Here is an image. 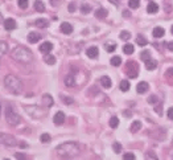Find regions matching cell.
Instances as JSON below:
<instances>
[{
  "label": "cell",
  "mask_w": 173,
  "mask_h": 160,
  "mask_svg": "<svg viewBox=\"0 0 173 160\" xmlns=\"http://www.w3.org/2000/svg\"><path fill=\"white\" fill-rule=\"evenodd\" d=\"M55 152H57L58 156L61 158H66V159H70V158H74L79 153V147L75 141H66V143H62L55 148Z\"/></svg>",
  "instance_id": "1"
},
{
  "label": "cell",
  "mask_w": 173,
  "mask_h": 160,
  "mask_svg": "<svg viewBox=\"0 0 173 160\" xmlns=\"http://www.w3.org/2000/svg\"><path fill=\"white\" fill-rule=\"evenodd\" d=\"M11 56L20 64H30L33 61V53L25 47H16L12 50Z\"/></svg>",
  "instance_id": "2"
},
{
  "label": "cell",
  "mask_w": 173,
  "mask_h": 160,
  "mask_svg": "<svg viewBox=\"0 0 173 160\" xmlns=\"http://www.w3.org/2000/svg\"><path fill=\"white\" fill-rule=\"evenodd\" d=\"M4 86L8 89L9 93L12 94H21L23 93V82L18 77L13 76V74H8L4 78Z\"/></svg>",
  "instance_id": "3"
},
{
  "label": "cell",
  "mask_w": 173,
  "mask_h": 160,
  "mask_svg": "<svg viewBox=\"0 0 173 160\" xmlns=\"http://www.w3.org/2000/svg\"><path fill=\"white\" fill-rule=\"evenodd\" d=\"M5 121H7V123L9 126H17L21 121L20 115H18V114L12 109V106H9V104L5 107Z\"/></svg>",
  "instance_id": "4"
},
{
  "label": "cell",
  "mask_w": 173,
  "mask_h": 160,
  "mask_svg": "<svg viewBox=\"0 0 173 160\" xmlns=\"http://www.w3.org/2000/svg\"><path fill=\"white\" fill-rule=\"evenodd\" d=\"M126 73L129 78H136L138 73H139V66L135 61H128L126 64Z\"/></svg>",
  "instance_id": "5"
},
{
  "label": "cell",
  "mask_w": 173,
  "mask_h": 160,
  "mask_svg": "<svg viewBox=\"0 0 173 160\" xmlns=\"http://www.w3.org/2000/svg\"><path fill=\"white\" fill-rule=\"evenodd\" d=\"M52 49H53V44H52V42H49V41H45V42H42V44L40 45V52H41V53H44V54L50 53Z\"/></svg>",
  "instance_id": "6"
},
{
  "label": "cell",
  "mask_w": 173,
  "mask_h": 160,
  "mask_svg": "<svg viewBox=\"0 0 173 160\" xmlns=\"http://www.w3.org/2000/svg\"><path fill=\"white\" fill-rule=\"evenodd\" d=\"M4 146L15 147V146H17V140L15 139L12 135H7V134H5V136H4Z\"/></svg>",
  "instance_id": "7"
},
{
  "label": "cell",
  "mask_w": 173,
  "mask_h": 160,
  "mask_svg": "<svg viewBox=\"0 0 173 160\" xmlns=\"http://www.w3.org/2000/svg\"><path fill=\"white\" fill-rule=\"evenodd\" d=\"M53 122H54V124L61 126V124H62V123L65 122V114H64L62 111L55 113V115L53 116Z\"/></svg>",
  "instance_id": "8"
},
{
  "label": "cell",
  "mask_w": 173,
  "mask_h": 160,
  "mask_svg": "<svg viewBox=\"0 0 173 160\" xmlns=\"http://www.w3.org/2000/svg\"><path fill=\"white\" fill-rule=\"evenodd\" d=\"M148 89H149V85H148L147 82H144V81H141L140 84H138V86H136V91H138L139 94H144V93H147Z\"/></svg>",
  "instance_id": "9"
},
{
  "label": "cell",
  "mask_w": 173,
  "mask_h": 160,
  "mask_svg": "<svg viewBox=\"0 0 173 160\" xmlns=\"http://www.w3.org/2000/svg\"><path fill=\"white\" fill-rule=\"evenodd\" d=\"M86 54H87V57H90V58H97L98 54H99V50H98L97 47H90V48H87V50H86Z\"/></svg>",
  "instance_id": "10"
},
{
  "label": "cell",
  "mask_w": 173,
  "mask_h": 160,
  "mask_svg": "<svg viewBox=\"0 0 173 160\" xmlns=\"http://www.w3.org/2000/svg\"><path fill=\"white\" fill-rule=\"evenodd\" d=\"M101 85L103 86L104 89H110L111 86H112V81H111L110 77L103 76V77H101Z\"/></svg>",
  "instance_id": "11"
},
{
  "label": "cell",
  "mask_w": 173,
  "mask_h": 160,
  "mask_svg": "<svg viewBox=\"0 0 173 160\" xmlns=\"http://www.w3.org/2000/svg\"><path fill=\"white\" fill-rule=\"evenodd\" d=\"M40 39H41V35H38V33H36V32H30L29 35H28V41H29L30 44H36V42H38Z\"/></svg>",
  "instance_id": "12"
},
{
  "label": "cell",
  "mask_w": 173,
  "mask_h": 160,
  "mask_svg": "<svg viewBox=\"0 0 173 160\" xmlns=\"http://www.w3.org/2000/svg\"><path fill=\"white\" fill-rule=\"evenodd\" d=\"M60 29L62 33H65V35H70V33L73 32V27H72V24H69V23H62L60 27Z\"/></svg>",
  "instance_id": "13"
},
{
  "label": "cell",
  "mask_w": 173,
  "mask_h": 160,
  "mask_svg": "<svg viewBox=\"0 0 173 160\" xmlns=\"http://www.w3.org/2000/svg\"><path fill=\"white\" fill-rule=\"evenodd\" d=\"M4 28L7 30H13L15 28H16V21H15L13 19L4 20Z\"/></svg>",
  "instance_id": "14"
},
{
  "label": "cell",
  "mask_w": 173,
  "mask_h": 160,
  "mask_svg": "<svg viewBox=\"0 0 173 160\" xmlns=\"http://www.w3.org/2000/svg\"><path fill=\"white\" fill-rule=\"evenodd\" d=\"M147 12L148 13H156V12H159V4L155 1H151L147 5Z\"/></svg>",
  "instance_id": "15"
},
{
  "label": "cell",
  "mask_w": 173,
  "mask_h": 160,
  "mask_svg": "<svg viewBox=\"0 0 173 160\" xmlns=\"http://www.w3.org/2000/svg\"><path fill=\"white\" fill-rule=\"evenodd\" d=\"M152 35H153V37H156V39H161L163 36L165 35V29L161 28V27H156V28L153 29Z\"/></svg>",
  "instance_id": "16"
},
{
  "label": "cell",
  "mask_w": 173,
  "mask_h": 160,
  "mask_svg": "<svg viewBox=\"0 0 173 160\" xmlns=\"http://www.w3.org/2000/svg\"><path fill=\"white\" fill-rule=\"evenodd\" d=\"M42 101H44L45 107H50L52 104L54 103V101H53V98H52L50 94H44V95H42Z\"/></svg>",
  "instance_id": "17"
},
{
  "label": "cell",
  "mask_w": 173,
  "mask_h": 160,
  "mask_svg": "<svg viewBox=\"0 0 173 160\" xmlns=\"http://www.w3.org/2000/svg\"><path fill=\"white\" fill-rule=\"evenodd\" d=\"M146 62V67H147V70H155L156 67H157V62L155 60H152V58H149V60H147V61H144Z\"/></svg>",
  "instance_id": "18"
},
{
  "label": "cell",
  "mask_w": 173,
  "mask_h": 160,
  "mask_svg": "<svg viewBox=\"0 0 173 160\" xmlns=\"http://www.w3.org/2000/svg\"><path fill=\"white\" fill-rule=\"evenodd\" d=\"M107 15H109V12L104 10V8H98V10L95 11V17H97V19H104Z\"/></svg>",
  "instance_id": "19"
},
{
  "label": "cell",
  "mask_w": 173,
  "mask_h": 160,
  "mask_svg": "<svg viewBox=\"0 0 173 160\" xmlns=\"http://www.w3.org/2000/svg\"><path fill=\"white\" fill-rule=\"evenodd\" d=\"M140 128H141V122L140 121H135V122H132L131 127H129V131L135 134V132L140 131Z\"/></svg>",
  "instance_id": "20"
},
{
  "label": "cell",
  "mask_w": 173,
  "mask_h": 160,
  "mask_svg": "<svg viewBox=\"0 0 173 160\" xmlns=\"http://www.w3.org/2000/svg\"><path fill=\"white\" fill-rule=\"evenodd\" d=\"M64 82H65V85H66V86H74V85H75V78H74L73 74H69V76L65 77Z\"/></svg>",
  "instance_id": "21"
},
{
  "label": "cell",
  "mask_w": 173,
  "mask_h": 160,
  "mask_svg": "<svg viewBox=\"0 0 173 160\" xmlns=\"http://www.w3.org/2000/svg\"><path fill=\"white\" fill-rule=\"evenodd\" d=\"M35 25H37L38 28H46L49 25V21L45 20V19H37L35 21Z\"/></svg>",
  "instance_id": "22"
},
{
  "label": "cell",
  "mask_w": 173,
  "mask_h": 160,
  "mask_svg": "<svg viewBox=\"0 0 173 160\" xmlns=\"http://www.w3.org/2000/svg\"><path fill=\"white\" fill-rule=\"evenodd\" d=\"M104 49H106L109 53H112V52L116 49V44L114 41H109V42H106V44H104Z\"/></svg>",
  "instance_id": "23"
},
{
  "label": "cell",
  "mask_w": 173,
  "mask_h": 160,
  "mask_svg": "<svg viewBox=\"0 0 173 160\" xmlns=\"http://www.w3.org/2000/svg\"><path fill=\"white\" fill-rule=\"evenodd\" d=\"M8 52V44L5 41H0V57L7 54Z\"/></svg>",
  "instance_id": "24"
},
{
  "label": "cell",
  "mask_w": 173,
  "mask_h": 160,
  "mask_svg": "<svg viewBox=\"0 0 173 160\" xmlns=\"http://www.w3.org/2000/svg\"><path fill=\"white\" fill-rule=\"evenodd\" d=\"M35 10L37 12H44L45 11V4L41 1V0H37V1H35Z\"/></svg>",
  "instance_id": "25"
},
{
  "label": "cell",
  "mask_w": 173,
  "mask_h": 160,
  "mask_svg": "<svg viewBox=\"0 0 173 160\" xmlns=\"http://www.w3.org/2000/svg\"><path fill=\"white\" fill-rule=\"evenodd\" d=\"M165 78L168 79L169 84L173 85V67H169V69L165 72Z\"/></svg>",
  "instance_id": "26"
},
{
  "label": "cell",
  "mask_w": 173,
  "mask_h": 160,
  "mask_svg": "<svg viewBox=\"0 0 173 160\" xmlns=\"http://www.w3.org/2000/svg\"><path fill=\"white\" fill-rule=\"evenodd\" d=\"M134 50H135V48H134V45H132V44H126L124 47H123V52H124L126 54H132V53H134Z\"/></svg>",
  "instance_id": "27"
},
{
  "label": "cell",
  "mask_w": 173,
  "mask_h": 160,
  "mask_svg": "<svg viewBox=\"0 0 173 160\" xmlns=\"http://www.w3.org/2000/svg\"><path fill=\"white\" fill-rule=\"evenodd\" d=\"M44 61L48 64V65H53V64H55V57L52 56V54H46L44 57Z\"/></svg>",
  "instance_id": "28"
},
{
  "label": "cell",
  "mask_w": 173,
  "mask_h": 160,
  "mask_svg": "<svg viewBox=\"0 0 173 160\" xmlns=\"http://www.w3.org/2000/svg\"><path fill=\"white\" fill-rule=\"evenodd\" d=\"M119 126V118L118 116H112V118L110 119V127L111 128H116Z\"/></svg>",
  "instance_id": "29"
},
{
  "label": "cell",
  "mask_w": 173,
  "mask_h": 160,
  "mask_svg": "<svg viewBox=\"0 0 173 160\" xmlns=\"http://www.w3.org/2000/svg\"><path fill=\"white\" fill-rule=\"evenodd\" d=\"M136 44L140 45V47H144V45L148 44V41H147V39L144 37V36H140V35H139V37L136 39Z\"/></svg>",
  "instance_id": "30"
},
{
  "label": "cell",
  "mask_w": 173,
  "mask_h": 160,
  "mask_svg": "<svg viewBox=\"0 0 173 160\" xmlns=\"http://www.w3.org/2000/svg\"><path fill=\"white\" fill-rule=\"evenodd\" d=\"M120 64H122V58L119 56H115L111 58V65L112 66H120Z\"/></svg>",
  "instance_id": "31"
},
{
  "label": "cell",
  "mask_w": 173,
  "mask_h": 160,
  "mask_svg": "<svg viewBox=\"0 0 173 160\" xmlns=\"http://www.w3.org/2000/svg\"><path fill=\"white\" fill-rule=\"evenodd\" d=\"M81 12H82L83 15L90 13V12H91V5H90V4H82V7H81Z\"/></svg>",
  "instance_id": "32"
},
{
  "label": "cell",
  "mask_w": 173,
  "mask_h": 160,
  "mask_svg": "<svg viewBox=\"0 0 173 160\" xmlns=\"http://www.w3.org/2000/svg\"><path fill=\"white\" fill-rule=\"evenodd\" d=\"M120 90H122V91H127V90H129V82L126 81V79H123V81L120 82Z\"/></svg>",
  "instance_id": "33"
},
{
  "label": "cell",
  "mask_w": 173,
  "mask_h": 160,
  "mask_svg": "<svg viewBox=\"0 0 173 160\" xmlns=\"http://www.w3.org/2000/svg\"><path fill=\"white\" fill-rule=\"evenodd\" d=\"M120 39L127 41V40L131 39V33H129L128 30H122V32H120Z\"/></svg>",
  "instance_id": "34"
},
{
  "label": "cell",
  "mask_w": 173,
  "mask_h": 160,
  "mask_svg": "<svg viewBox=\"0 0 173 160\" xmlns=\"http://www.w3.org/2000/svg\"><path fill=\"white\" fill-rule=\"evenodd\" d=\"M128 5H129V8H134V10H136V8H139V5H140V0H129Z\"/></svg>",
  "instance_id": "35"
},
{
  "label": "cell",
  "mask_w": 173,
  "mask_h": 160,
  "mask_svg": "<svg viewBox=\"0 0 173 160\" xmlns=\"http://www.w3.org/2000/svg\"><path fill=\"white\" fill-rule=\"evenodd\" d=\"M50 135L49 134H41V136H40V140H41V143H49V141H50Z\"/></svg>",
  "instance_id": "36"
},
{
  "label": "cell",
  "mask_w": 173,
  "mask_h": 160,
  "mask_svg": "<svg viewBox=\"0 0 173 160\" xmlns=\"http://www.w3.org/2000/svg\"><path fill=\"white\" fill-rule=\"evenodd\" d=\"M17 4L21 10H27L28 8V0H17Z\"/></svg>",
  "instance_id": "37"
},
{
  "label": "cell",
  "mask_w": 173,
  "mask_h": 160,
  "mask_svg": "<svg viewBox=\"0 0 173 160\" xmlns=\"http://www.w3.org/2000/svg\"><path fill=\"white\" fill-rule=\"evenodd\" d=\"M140 57H141V60H143V61H147V60H149V58H151V53L148 50H143V52H141V54H140Z\"/></svg>",
  "instance_id": "38"
},
{
  "label": "cell",
  "mask_w": 173,
  "mask_h": 160,
  "mask_svg": "<svg viewBox=\"0 0 173 160\" xmlns=\"http://www.w3.org/2000/svg\"><path fill=\"white\" fill-rule=\"evenodd\" d=\"M112 150H114V152H115V153H119L120 151H122V144H120V143H114L112 144Z\"/></svg>",
  "instance_id": "39"
},
{
  "label": "cell",
  "mask_w": 173,
  "mask_h": 160,
  "mask_svg": "<svg viewBox=\"0 0 173 160\" xmlns=\"http://www.w3.org/2000/svg\"><path fill=\"white\" fill-rule=\"evenodd\" d=\"M62 102L64 103H66V104H72L74 101H73V98L72 97H62Z\"/></svg>",
  "instance_id": "40"
},
{
  "label": "cell",
  "mask_w": 173,
  "mask_h": 160,
  "mask_svg": "<svg viewBox=\"0 0 173 160\" xmlns=\"http://www.w3.org/2000/svg\"><path fill=\"white\" fill-rule=\"evenodd\" d=\"M148 103H151V104L157 103V97H156V95H151V97L148 98Z\"/></svg>",
  "instance_id": "41"
},
{
  "label": "cell",
  "mask_w": 173,
  "mask_h": 160,
  "mask_svg": "<svg viewBox=\"0 0 173 160\" xmlns=\"http://www.w3.org/2000/svg\"><path fill=\"white\" fill-rule=\"evenodd\" d=\"M123 159H124V160H135L136 158H135L134 153H126V155L123 156Z\"/></svg>",
  "instance_id": "42"
},
{
  "label": "cell",
  "mask_w": 173,
  "mask_h": 160,
  "mask_svg": "<svg viewBox=\"0 0 173 160\" xmlns=\"http://www.w3.org/2000/svg\"><path fill=\"white\" fill-rule=\"evenodd\" d=\"M15 158L16 159H25L27 156H25V153H21V152H17V153H15Z\"/></svg>",
  "instance_id": "43"
},
{
  "label": "cell",
  "mask_w": 173,
  "mask_h": 160,
  "mask_svg": "<svg viewBox=\"0 0 173 160\" xmlns=\"http://www.w3.org/2000/svg\"><path fill=\"white\" fill-rule=\"evenodd\" d=\"M67 10H69V12H74V11L77 10L75 4H74V3H70V4H69V7H67Z\"/></svg>",
  "instance_id": "44"
},
{
  "label": "cell",
  "mask_w": 173,
  "mask_h": 160,
  "mask_svg": "<svg viewBox=\"0 0 173 160\" xmlns=\"http://www.w3.org/2000/svg\"><path fill=\"white\" fill-rule=\"evenodd\" d=\"M166 115H168V118H169V119H172V121H173V107H171V109L168 110Z\"/></svg>",
  "instance_id": "45"
},
{
  "label": "cell",
  "mask_w": 173,
  "mask_h": 160,
  "mask_svg": "<svg viewBox=\"0 0 173 160\" xmlns=\"http://www.w3.org/2000/svg\"><path fill=\"white\" fill-rule=\"evenodd\" d=\"M4 136H5V134L0 132V146H3V144H4Z\"/></svg>",
  "instance_id": "46"
},
{
  "label": "cell",
  "mask_w": 173,
  "mask_h": 160,
  "mask_svg": "<svg viewBox=\"0 0 173 160\" xmlns=\"http://www.w3.org/2000/svg\"><path fill=\"white\" fill-rule=\"evenodd\" d=\"M123 16H124V17H131V12L124 10V11H123Z\"/></svg>",
  "instance_id": "47"
},
{
  "label": "cell",
  "mask_w": 173,
  "mask_h": 160,
  "mask_svg": "<svg viewBox=\"0 0 173 160\" xmlns=\"http://www.w3.org/2000/svg\"><path fill=\"white\" fill-rule=\"evenodd\" d=\"M146 158H147V159H157V156L153 155V153H147Z\"/></svg>",
  "instance_id": "48"
},
{
  "label": "cell",
  "mask_w": 173,
  "mask_h": 160,
  "mask_svg": "<svg viewBox=\"0 0 173 160\" xmlns=\"http://www.w3.org/2000/svg\"><path fill=\"white\" fill-rule=\"evenodd\" d=\"M165 45L169 50H173V42H165Z\"/></svg>",
  "instance_id": "49"
},
{
  "label": "cell",
  "mask_w": 173,
  "mask_h": 160,
  "mask_svg": "<svg viewBox=\"0 0 173 160\" xmlns=\"http://www.w3.org/2000/svg\"><path fill=\"white\" fill-rule=\"evenodd\" d=\"M58 0H50V3H52V5H55V3H57Z\"/></svg>",
  "instance_id": "50"
},
{
  "label": "cell",
  "mask_w": 173,
  "mask_h": 160,
  "mask_svg": "<svg viewBox=\"0 0 173 160\" xmlns=\"http://www.w3.org/2000/svg\"><path fill=\"white\" fill-rule=\"evenodd\" d=\"M110 1H112V4H118V0H110Z\"/></svg>",
  "instance_id": "51"
},
{
  "label": "cell",
  "mask_w": 173,
  "mask_h": 160,
  "mask_svg": "<svg viewBox=\"0 0 173 160\" xmlns=\"http://www.w3.org/2000/svg\"><path fill=\"white\" fill-rule=\"evenodd\" d=\"M3 21V16H1V13H0V23Z\"/></svg>",
  "instance_id": "52"
},
{
  "label": "cell",
  "mask_w": 173,
  "mask_h": 160,
  "mask_svg": "<svg viewBox=\"0 0 173 160\" xmlns=\"http://www.w3.org/2000/svg\"><path fill=\"white\" fill-rule=\"evenodd\" d=\"M171 33H172V35H173V25H172V28H171Z\"/></svg>",
  "instance_id": "53"
},
{
  "label": "cell",
  "mask_w": 173,
  "mask_h": 160,
  "mask_svg": "<svg viewBox=\"0 0 173 160\" xmlns=\"http://www.w3.org/2000/svg\"><path fill=\"white\" fill-rule=\"evenodd\" d=\"M0 113H1V106H0Z\"/></svg>",
  "instance_id": "54"
},
{
  "label": "cell",
  "mask_w": 173,
  "mask_h": 160,
  "mask_svg": "<svg viewBox=\"0 0 173 160\" xmlns=\"http://www.w3.org/2000/svg\"><path fill=\"white\" fill-rule=\"evenodd\" d=\"M172 144H173V140H172Z\"/></svg>",
  "instance_id": "55"
}]
</instances>
